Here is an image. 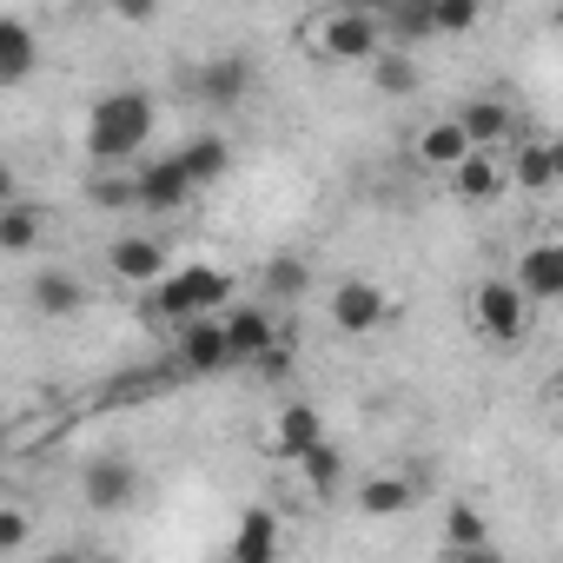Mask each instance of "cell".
Instances as JSON below:
<instances>
[{
  "label": "cell",
  "mask_w": 563,
  "mask_h": 563,
  "mask_svg": "<svg viewBox=\"0 0 563 563\" xmlns=\"http://www.w3.org/2000/svg\"><path fill=\"white\" fill-rule=\"evenodd\" d=\"M146 140H153V100L140 87H113V93L93 100V113H87V159L100 173L126 166Z\"/></svg>",
  "instance_id": "obj_1"
},
{
  "label": "cell",
  "mask_w": 563,
  "mask_h": 563,
  "mask_svg": "<svg viewBox=\"0 0 563 563\" xmlns=\"http://www.w3.org/2000/svg\"><path fill=\"white\" fill-rule=\"evenodd\" d=\"M225 306H232V278L219 265H179L153 286V319H166V325H192Z\"/></svg>",
  "instance_id": "obj_2"
},
{
  "label": "cell",
  "mask_w": 563,
  "mask_h": 563,
  "mask_svg": "<svg viewBox=\"0 0 563 563\" xmlns=\"http://www.w3.org/2000/svg\"><path fill=\"white\" fill-rule=\"evenodd\" d=\"M306 41L319 60H372L385 47V27H378V8H325L306 21Z\"/></svg>",
  "instance_id": "obj_3"
},
{
  "label": "cell",
  "mask_w": 563,
  "mask_h": 563,
  "mask_svg": "<svg viewBox=\"0 0 563 563\" xmlns=\"http://www.w3.org/2000/svg\"><path fill=\"white\" fill-rule=\"evenodd\" d=\"M471 312H477V332L497 339V345H517L530 332V299L510 286V278H484L477 299H471Z\"/></svg>",
  "instance_id": "obj_4"
},
{
  "label": "cell",
  "mask_w": 563,
  "mask_h": 563,
  "mask_svg": "<svg viewBox=\"0 0 563 563\" xmlns=\"http://www.w3.org/2000/svg\"><path fill=\"white\" fill-rule=\"evenodd\" d=\"M391 319V299L372 286V278H339L332 286V325L345 332V339H365V332H378Z\"/></svg>",
  "instance_id": "obj_5"
},
{
  "label": "cell",
  "mask_w": 563,
  "mask_h": 563,
  "mask_svg": "<svg viewBox=\"0 0 563 563\" xmlns=\"http://www.w3.org/2000/svg\"><path fill=\"white\" fill-rule=\"evenodd\" d=\"M186 87H192L206 107H239V100L252 93V60H245V54H212V60H199V67L186 74Z\"/></svg>",
  "instance_id": "obj_6"
},
{
  "label": "cell",
  "mask_w": 563,
  "mask_h": 563,
  "mask_svg": "<svg viewBox=\"0 0 563 563\" xmlns=\"http://www.w3.org/2000/svg\"><path fill=\"white\" fill-rule=\"evenodd\" d=\"M192 199V179L179 173V159H146L133 173V206L140 212H179Z\"/></svg>",
  "instance_id": "obj_7"
},
{
  "label": "cell",
  "mask_w": 563,
  "mask_h": 563,
  "mask_svg": "<svg viewBox=\"0 0 563 563\" xmlns=\"http://www.w3.org/2000/svg\"><path fill=\"white\" fill-rule=\"evenodd\" d=\"M219 332H225V352H232V365H258V358L278 345V319H272V312H258V306H239V312H225V319H219Z\"/></svg>",
  "instance_id": "obj_8"
},
{
  "label": "cell",
  "mask_w": 563,
  "mask_h": 563,
  "mask_svg": "<svg viewBox=\"0 0 563 563\" xmlns=\"http://www.w3.org/2000/svg\"><path fill=\"white\" fill-rule=\"evenodd\" d=\"M133 490H140V477H133L126 457H93L87 477H80V497H87V510H100V517H107V510H126Z\"/></svg>",
  "instance_id": "obj_9"
},
{
  "label": "cell",
  "mask_w": 563,
  "mask_h": 563,
  "mask_svg": "<svg viewBox=\"0 0 563 563\" xmlns=\"http://www.w3.org/2000/svg\"><path fill=\"white\" fill-rule=\"evenodd\" d=\"M225 365H232V352H225L219 319H192V325H179V372H192V378H219Z\"/></svg>",
  "instance_id": "obj_10"
},
{
  "label": "cell",
  "mask_w": 563,
  "mask_h": 563,
  "mask_svg": "<svg viewBox=\"0 0 563 563\" xmlns=\"http://www.w3.org/2000/svg\"><path fill=\"white\" fill-rule=\"evenodd\" d=\"M510 286H517L523 299H543V306L563 299V245H550V239L530 245V252L517 258V278H510Z\"/></svg>",
  "instance_id": "obj_11"
},
{
  "label": "cell",
  "mask_w": 563,
  "mask_h": 563,
  "mask_svg": "<svg viewBox=\"0 0 563 563\" xmlns=\"http://www.w3.org/2000/svg\"><path fill=\"white\" fill-rule=\"evenodd\" d=\"M286 464H299L312 444H325V418H319V405H286L278 411V424H272V438H265Z\"/></svg>",
  "instance_id": "obj_12"
},
{
  "label": "cell",
  "mask_w": 563,
  "mask_h": 563,
  "mask_svg": "<svg viewBox=\"0 0 563 563\" xmlns=\"http://www.w3.org/2000/svg\"><path fill=\"white\" fill-rule=\"evenodd\" d=\"M107 265H113L120 286H159L166 278V245L159 239H113Z\"/></svg>",
  "instance_id": "obj_13"
},
{
  "label": "cell",
  "mask_w": 563,
  "mask_h": 563,
  "mask_svg": "<svg viewBox=\"0 0 563 563\" xmlns=\"http://www.w3.org/2000/svg\"><path fill=\"white\" fill-rule=\"evenodd\" d=\"M358 517H405L411 504H418V477H405V471H378V477H365L358 484Z\"/></svg>",
  "instance_id": "obj_14"
},
{
  "label": "cell",
  "mask_w": 563,
  "mask_h": 563,
  "mask_svg": "<svg viewBox=\"0 0 563 563\" xmlns=\"http://www.w3.org/2000/svg\"><path fill=\"white\" fill-rule=\"evenodd\" d=\"M34 67H41V41H34V27L14 21V14H0V87L34 80Z\"/></svg>",
  "instance_id": "obj_15"
},
{
  "label": "cell",
  "mask_w": 563,
  "mask_h": 563,
  "mask_svg": "<svg viewBox=\"0 0 563 563\" xmlns=\"http://www.w3.org/2000/svg\"><path fill=\"white\" fill-rule=\"evenodd\" d=\"M27 299H34V312H41V319H74V312L87 306V286H80L74 272L47 265V272H34V286H27Z\"/></svg>",
  "instance_id": "obj_16"
},
{
  "label": "cell",
  "mask_w": 563,
  "mask_h": 563,
  "mask_svg": "<svg viewBox=\"0 0 563 563\" xmlns=\"http://www.w3.org/2000/svg\"><path fill=\"white\" fill-rule=\"evenodd\" d=\"M451 120H457V133L471 140V153H497V146L510 140V107H504V100H471V107H457Z\"/></svg>",
  "instance_id": "obj_17"
},
{
  "label": "cell",
  "mask_w": 563,
  "mask_h": 563,
  "mask_svg": "<svg viewBox=\"0 0 563 563\" xmlns=\"http://www.w3.org/2000/svg\"><path fill=\"white\" fill-rule=\"evenodd\" d=\"M504 186H510V179H504V159H497V153H471V159L451 166V192H457L464 206H490Z\"/></svg>",
  "instance_id": "obj_18"
},
{
  "label": "cell",
  "mask_w": 563,
  "mask_h": 563,
  "mask_svg": "<svg viewBox=\"0 0 563 563\" xmlns=\"http://www.w3.org/2000/svg\"><path fill=\"white\" fill-rule=\"evenodd\" d=\"M504 179H517L523 192H550L556 186V146L550 140H517L504 159Z\"/></svg>",
  "instance_id": "obj_19"
},
{
  "label": "cell",
  "mask_w": 563,
  "mask_h": 563,
  "mask_svg": "<svg viewBox=\"0 0 563 563\" xmlns=\"http://www.w3.org/2000/svg\"><path fill=\"white\" fill-rule=\"evenodd\" d=\"M232 563H278V517L265 504H252L232 530Z\"/></svg>",
  "instance_id": "obj_20"
},
{
  "label": "cell",
  "mask_w": 563,
  "mask_h": 563,
  "mask_svg": "<svg viewBox=\"0 0 563 563\" xmlns=\"http://www.w3.org/2000/svg\"><path fill=\"white\" fill-rule=\"evenodd\" d=\"M41 239H47V206H27V199L0 206V252H34Z\"/></svg>",
  "instance_id": "obj_21"
},
{
  "label": "cell",
  "mask_w": 563,
  "mask_h": 563,
  "mask_svg": "<svg viewBox=\"0 0 563 563\" xmlns=\"http://www.w3.org/2000/svg\"><path fill=\"white\" fill-rule=\"evenodd\" d=\"M173 159H179V173H186L192 186H206V179H219V173L232 166V146H225L219 133H199V140H186Z\"/></svg>",
  "instance_id": "obj_22"
},
{
  "label": "cell",
  "mask_w": 563,
  "mask_h": 563,
  "mask_svg": "<svg viewBox=\"0 0 563 563\" xmlns=\"http://www.w3.org/2000/svg\"><path fill=\"white\" fill-rule=\"evenodd\" d=\"M418 159L438 166V173H451L457 159H471V140L457 133V120H431V126L418 133Z\"/></svg>",
  "instance_id": "obj_23"
},
{
  "label": "cell",
  "mask_w": 563,
  "mask_h": 563,
  "mask_svg": "<svg viewBox=\"0 0 563 563\" xmlns=\"http://www.w3.org/2000/svg\"><path fill=\"white\" fill-rule=\"evenodd\" d=\"M372 80H378V93L405 100V93H418V60H411L405 47H378V54H372Z\"/></svg>",
  "instance_id": "obj_24"
},
{
  "label": "cell",
  "mask_w": 563,
  "mask_h": 563,
  "mask_svg": "<svg viewBox=\"0 0 563 563\" xmlns=\"http://www.w3.org/2000/svg\"><path fill=\"white\" fill-rule=\"evenodd\" d=\"M299 477H306V490L312 497H332L339 484H345V457H339V444L325 438V444H312L306 457H299Z\"/></svg>",
  "instance_id": "obj_25"
},
{
  "label": "cell",
  "mask_w": 563,
  "mask_h": 563,
  "mask_svg": "<svg viewBox=\"0 0 563 563\" xmlns=\"http://www.w3.org/2000/svg\"><path fill=\"white\" fill-rule=\"evenodd\" d=\"M444 543H451V550H484V543H490L484 510H477V504H451V510H444Z\"/></svg>",
  "instance_id": "obj_26"
},
{
  "label": "cell",
  "mask_w": 563,
  "mask_h": 563,
  "mask_svg": "<svg viewBox=\"0 0 563 563\" xmlns=\"http://www.w3.org/2000/svg\"><path fill=\"white\" fill-rule=\"evenodd\" d=\"M306 286H312V265L306 258H272L265 265V292L272 299H306Z\"/></svg>",
  "instance_id": "obj_27"
},
{
  "label": "cell",
  "mask_w": 563,
  "mask_h": 563,
  "mask_svg": "<svg viewBox=\"0 0 563 563\" xmlns=\"http://www.w3.org/2000/svg\"><path fill=\"white\" fill-rule=\"evenodd\" d=\"M431 34H471L477 27V0H431Z\"/></svg>",
  "instance_id": "obj_28"
},
{
  "label": "cell",
  "mask_w": 563,
  "mask_h": 563,
  "mask_svg": "<svg viewBox=\"0 0 563 563\" xmlns=\"http://www.w3.org/2000/svg\"><path fill=\"white\" fill-rule=\"evenodd\" d=\"M378 27H391V34H398V47L411 54V47L431 34V14H424V8H391V14H378Z\"/></svg>",
  "instance_id": "obj_29"
},
{
  "label": "cell",
  "mask_w": 563,
  "mask_h": 563,
  "mask_svg": "<svg viewBox=\"0 0 563 563\" xmlns=\"http://www.w3.org/2000/svg\"><path fill=\"white\" fill-rule=\"evenodd\" d=\"M87 199L107 206V212H126V206H133V173H126V179H120V173H93V179H87Z\"/></svg>",
  "instance_id": "obj_30"
},
{
  "label": "cell",
  "mask_w": 563,
  "mask_h": 563,
  "mask_svg": "<svg viewBox=\"0 0 563 563\" xmlns=\"http://www.w3.org/2000/svg\"><path fill=\"white\" fill-rule=\"evenodd\" d=\"M27 537H34V517H27V510H14V504H0V556L21 550Z\"/></svg>",
  "instance_id": "obj_31"
},
{
  "label": "cell",
  "mask_w": 563,
  "mask_h": 563,
  "mask_svg": "<svg viewBox=\"0 0 563 563\" xmlns=\"http://www.w3.org/2000/svg\"><path fill=\"white\" fill-rule=\"evenodd\" d=\"M14 199H21V179H14L8 159H0V206H14Z\"/></svg>",
  "instance_id": "obj_32"
},
{
  "label": "cell",
  "mask_w": 563,
  "mask_h": 563,
  "mask_svg": "<svg viewBox=\"0 0 563 563\" xmlns=\"http://www.w3.org/2000/svg\"><path fill=\"white\" fill-rule=\"evenodd\" d=\"M451 563H504V550H490V543L484 550H451Z\"/></svg>",
  "instance_id": "obj_33"
},
{
  "label": "cell",
  "mask_w": 563,
  "mask_h": 563,
  "mask_svg": "<svg viewBox=\"0 0 563 563\" xmlns=\"http://www.w3.org/2000/svg\"><path fill=\"white\" fill-rule=\"evenodd\" d=\"M41 563H93L87 550H54V556H41Z\"/></svg>",
  "instance_id": "obj_34"
},
{
  "label": "cell",
  "mask_w": 563,
  "mask_h": 563,
  "mask_svg": "<svg viewBox=\"0 0 563 563\" xmlns=\"http://www.w3.org/2000/svg\"><path fill=\"white\" fill-rule=\"evenodd\" d=\"M225 563H232V556H225Z\"/></svg>",
  "instance_id": "obj_35"
}]
</instances>
